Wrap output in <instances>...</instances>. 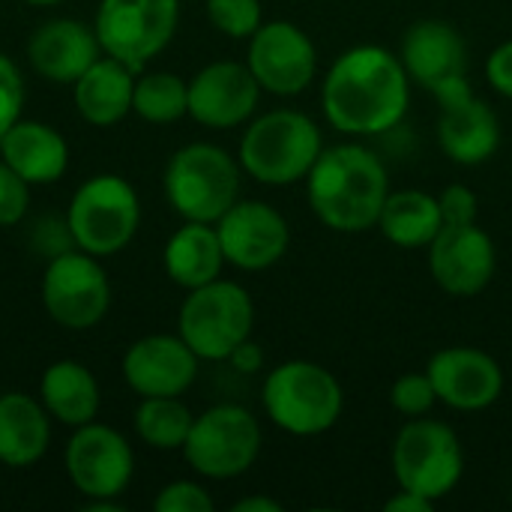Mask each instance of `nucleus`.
Masks as SVG:
<instances>
[{
  "mask_svg": "<svg viewBox=\"0 0 512 512\" xmlns=\"http://www.w3.org/2000/svg\"><path fill=\"white\" fill-rule=\"evenodd\" d=\"M30 204V183H24L3 159H0V228L21 222Z\"/></svg>",
  "mask_w": 512,
  "mask_h": 512,
  "instance_id": "72a5a7b5",
  "label": "nucleus"
},
{
  "mask_svg": "<svg viewBox=\"0 0 512 512\" xmlns=\"http://www.w3.org/2000/svg\"><path fill=\"white\" fill-rule=\"evenodd\" d=\"M264 411L288 435L312 438L336 426L345 393L336 375L309 360H288L264 381Z\"/></svg>",
  "mask_w": 512,
  "mask_h": 512,
  "instance_id": "20e7f679",
  "label": "nucleus"
},
{
  "mask_svg": "<svg viewBox=\"0 0 512 512\" xmlns=\"http://www.w3.org/2000/svg\"><path fill=\"white\" fill-rule=\"evenodd\" d=\"M234 512H282V504L279 501H273V498H243V501H237Z\"/></svg>",
  "mask_w": 512,
  "mask_h": 512,
  "instance_id": "58836bf2",
  "label": "nucleus"
},
{
  "mask_svg": "<svg viewBox=\"0 0 512 512\" xmlns=\"http://www.w3.org/2000/svg\"><path fill=\"white\" fill-rule=\"evenodd\" d=\"M438 141L444 153L459 165H480L495 156L501 144L498 114L480 102L471 90L441 102L438 117Z\"/></svg>",
  "mask_w": 512,
  "mask_h": 512,
  "instance_id": "412c9836",
  "label": "nucleus"
},
{
  "mask_svg": "<svg viewBox=\"0 0 512 512\" xmlns=\"http://www.w3.org/2000/svg\"><path fill=\"white\" fill-rule=\"evenodd\" d=\"M255 306L243 285L213 279L192 288L177 315V333L198 360H228L231 351L252 336Z\"/></svg>",
  "mask_w": 512,
  "mask_h": 512,
  "instance_id": "423d86ee",
  "label": "nucleus"
},
{
  "mask_svg": "<svg viewBox=\"0 0 512 512\" xmlns=\"http://www.w3.org/2000/svg\"><path fill=\"white\" fill-rule=\"evenodd\" d=\"M261 453V426L240 405H216L195 417L183 456L201 477L234 480L246 474Z\"/></svg>",
  "mask_w": 512,
  "mask_h": 512,
  "instance_id": "1a4fd4ad",
  "label": "nucleus"
},
{
  "mask_svg": "<svg viewBox=\"0 0 512 512\" xmlns=\"http://www.w3.org/2000/svg\"><path fill=\"white\" fill-rule=\"evenodd\" d=\"M222 264L225 252L210 222H186L165 243V273L186 291L219 279Z\"/></svg>",
  "mask_w": 512,
  "mask_h": 512,
  "instance_id": "a878e982",
  "label": "nucleus"
},
{
  "mask_svg": "<svg viewBox=\"0 0 512 512\" xmlns=\"http://www.w3.org/2000/svg\"><path fill=\"white\" fill-rule=\"evenodd\" d=\"M261 84L246 63L219 60L189 81V117L210 129H231L252 117Z\"/></svg>",
  "mask_w": 512,
  "mask_h": 512,
  "instance_id": "f3484780",
  "label": "nucleus"
},
{
  "mask_svg": "<svg viewBox=\"0 0 512 512\" xmlns=\"http://www.w3.org/2000/svg\"><path fill=\"white\" fill-rule=\"evenodd\" d=\"M432 504H435V501H429V498H423V495H417V492H408V489H402L396 498H390V501L384 504V510L387 512H429L432 510Z\"/></svg>",
  "mask_w": 512,
  "mask_h": 512,
  "instance_id": "4c0bfd02",
  "label": "nucleus"
},
{
  "mask_svg": "<svg viewBox=\"0 0 512 512\" xmlns=\"http://www.w3.org/2000/svg\"><path fill=\"white\" fill-rule=\"evenodd\" d=\"M198 375V354L183 342V336H144L129 345L123 357L126 384L144 396H183Z\"/></svg>",
  "mask_w": 512,
  "mask_h": 512,
  "instance_id": "6ab92c4d",
  "label": "nucleus"
},
{
  "mask_svg": "<svg viewBox=\"0 0 512 512\" xmlns=\"http://www.w3.org/2000/svg\"><path fill=\"white\" fill-rule=\"evenodd\" d=\"M165 195L186 222L216 225L240 198V165L216 144H186L165 165Z\"/></svg>",
  "mask_w": 512,
  "mask_h": 512,
  "instance_id": "39448f33",
  "label": "nucleus"
},
{
  "mask_svg": "<svg viewBox=\"0 0 512 512\" xmlns=\"http://www.w3.org/2000/svg\"><path fill=\"white\" fill-rule=\"evenodd\" d=\"M48 411L27 393L0 396V462L9 468L36 465L51 441Z\"/></svg>",
  "mask_w": 512,
  "mask_h": 512,
  "instance_id": "b1692460",
  "label": "nucleus"
},
{
  "mask_svg": "<svg viewBox=\"0 0 512 512\" xmlns=\"http://www.w3.org/2000/svg\"><path fill=\"white\" fill-rule=\"evenodd\" d=\"M135 69L117 57H99L75 81V108L93 126H114L132 111Z\"/></svg>",
  "mask_w": 512,
  "mask_h": 512,
  "instance_id": "5701e85b",
  "label": "nucleus"
},
{
  "mask_svg": "<svg viewBox=\"0 0 512 512\" xmlns=\"http://www.w3.org/2000/svg\"><path fill=\"white\" fill-rule=\"evenodd\" d=\"M246 66L258 78L261 90L276 96H297L315 81L318 54L312 39L297 24L270 21L249 36Z\"/></svg>",
  "mask_w": 512,
  "mask_h": 512,
  "instance_id": "4468645a",
  "label": "nucleus"
},
{
  "mask_svg": "<svg viewBox=\"0 0 512 512\" xmlns=\"http://www.w3.org/2000/svg\"><path fill=\"white\" fill-rule=\"evenodd\" d=\"M216 234L225 261L249 273L273 267L291 243L285 216L264 201H237L216 222Z\"/></svg>",
  "mask_w": 512,
  "mask_h": 512,
  "instance_id": "dca6fc26",
  "label": "nucleus"
},
{
  "mask_svg": "<svg viewBox=\"0 0 512 512\" xmlns=\"http://www.w3.org/2000/svg\"><path fill=\"white\" fill-rule=\"evenodd\" d=\"M132 111L147 123H174L189 114V84L174 72H147L135 78Z\"/></svg>",
  "mask_w": 512,
  "mask_h": 512,
  "instance_id": "c85d7f7f",
  "label": "nucleus"
},
{
  "mask_svg": "<svg viewBox=\"0 0 512 512\" xmlns=\"http://www.w3.org/2000/svg\"><path fill=\"white\" fill-rule=\"evenodd\" d=\"M486 75H489V84L501 96L512 99V39L492 51V57L486 63Z\"/></svg>",
  "mask_w": 512,
  "mask_h": 512,
  "instance_id": "c9c22d12",
  "label": "nucleus"
},
{
  "mask_svg": "<svg viewBox=\"0 0 512 512\" xmlns=\"http://www.w3.org/2000/svg\"><path fill=\"white\" fill-rule=\"evenodd\" d=\"M24 108V81L12 57L0 54V138L21 120Z\"/></svg>",
  "mask_w": 512,
  "mask_h": 512,
  "instance_id": "2f4dec72",
  "label": "nucleus"
},
{
  "mask_svg": "<svg viewBox=\"0 0 512 512\" xmlns=\"http://www.w3.org/2000/svg\"><path fill=\"white\" fill-rule=\"evenodd\" d=\"M156 512H213V498L207 495V489H201L198 483L189 480H177L168 483L156 501H153Z\"/></svg>",
  "mask_w": 512,
  "mask_h": 512,
  "instance_id": "473e14b6",
  "label": "nucleus"
},
{
  "mask_svg": "<svg viewBox=\"0 0 512 512\" xmlns=\"http://www.w3.org/2000/svg\"><path fill=\"white\" fill-rule=\"evenodd\" d=\"M438 204H441V219H444V225H471V222H477L480 204H477L474 189H468L465 183L447 186V189L438 195Z\"/></svg>",
  "mask_w": 512,
  "mask_h": 512,
  "instance_id": "f704fd0d",
  "label": "nucleus"
},
{
  "mask_svg": "<svg viewBox=\"0 0 512 512\" xmlns=\"http://www.w3.org/2000/svg\"><path fill=\"white\" fill-rule=\"evenodd\" d=\"M39 396L45 411L63 426L93 423L99 414V384L93 372L78 360H57L45 369L39 381Z\"/></svg>",
  "mask_w": 512,
  "mask_h": 512,
  "instance_id": "393cba45",
  "label": "nucleus"
},
{
  "mask_svg": "<svg viewBox=\"0 0 512 512\" xmlns=\"http://www.w3.org/2000/svg\"><path fill=\"white\" fill-rule=\"evenodd\" d=\"M207 18L231 39H249L261 27V0H207Z\"/></svg>",
  "mask_w": 512,
  "mask_h": 512,
  "instance_id": "c756f323",
  "label": "nucleus"
},
{
  "mask_svg": "<svg viewBox=\"0 0 512 512\" xmlns=\"http://www.w3.org/2000/svg\"><path fill=\"white\" fill-rule=\"evenodd\" d=\"M195 417L180 396H144L135 411V432L153 450H183Z\"/></svg>",
  "mask_w": 512,
  "mask_h": 512,
  "instance_id": "cd10ccee",
  "label": "nucleus"
},
{
  "mask_svg": "<svg viewBox=\"0 0 512 512\" xmlns=\"http://www.w3.org/2000/svg\"><path fill=\"white\" fill-rule=\"evenodd\" d=\"M390 402L405 417H426L438 402V393H435V384H432L429 372L402 375L390 390Z\"/></svg>",
  "mask_w": 512,
  "mask_h": 512,
  "instance_id": "7c9ffc66",
  "label": "nucleus"
},
{
  "mask_svg": "<svg viewBox=\"0 0 512 512\" xmlns=\"http://www.w3.org/2000/svg\"><path fill=\"white\" fill-rule=\"evenodd\" d=\"M402 66L411 81L438 96V102L468 93V48L447 21H417L402 39Z\"/></svg>",
  "mask_w": 512,
  "mask_h": 512,
  "instance_id": "ddd939ff",
  "label": "nucleus"
},
{
  "mask_svg": "<svg viewBox=\"0 0 512 512\" xmlns=\"http://www.w3.org/2000/svg\"><path fill=\"white\" fill-rule=\"evenodd\" d=\"M135 471L129 441L102 423H84L66 444V474L90 501H117Z\"/></svg>",
  "mask_w": 512,
  "mask_h": 512,
  "instance_id": "f8f14e48",
  "label": "nucleus"
},
{
  "mask_svg": "<svg viewBox=\"0 0 512 512\" xmlns=\"http://www.w3.org/2000/svg\"><path fill=\"white\" fill-rule=\"evenodd\" d=\"M441 204L435 195L420 192V189H402L390 192L384 201V210L378 216L381 234L402 246V249H423L435 240L441 231Z\"/></svg>",
  "mask_w": 512,
  "mask_h": 512,
  "instance_id": "bb28decb",
  "label": "nucleus"
},
{
  "mask_svg": "<svg viewBox=\"0 0 512 512\" xmlns=\"http://www.w3.org/2000/svg\"><path fill=\"white\" fill-rule=\"evenodd\" d=\"M177 21L180 0H102L93 30L102 54L141 72L174 39Z\"/></svg>",
  "mask_w": 512,
  "mask_h": 512,
  "instance_id": "9d476101",
  "label": "nucleus"
},
{
  "mask_svg": "<svg viewBox=\"0 0 512 512\" xmlns=\"http://www.w3.org/2000/svg\"><path fill=\"white\" fill-rule=\"evenodd\" d=\"M321 156V132L303 111L279 108L258 117L240 141V168L267 186L306 180Z\"/></svg>",
  "mask_w": 512,
  "mask_h": 512,
  "instance_id": "7ed1b4c3",
  "label": "nucleus"
},
{
  "mask_svg": "<svg viewBox=\"0 0 512 512\" xmlns=\"http://www.w3.org/2000/svg\"><path fill=\"white\" fill-rule=\"evenodd\" d=\"M42 306L66 330L96 327L111 306V285L96 255L78 246L54 255L42 276Z\"/></svg>",
  "mask_w": 512,
  "mask_h": 512,
  "instance_id": "9b49d317",
  "label": "nucleus"
},
{
  "mask_svg": "<svg viewBox=\"0 0 512 512\" xmlns=\"http://www.w3.org/2000/svg\"><path fill=\"white\" fill-rule=\"evenodd\" d=\"M228 363H231L237 372H243V375H255V372L264 366V348L255 345L252 339H246V342H240V345L231 351Z\"/></svg>",
  "mask_w": 512,
  "mask_h": 512,
  "instance_id": "e433bc0d",
  "label": "nucleus"
},
{
  "mask_svg": "<svg viewBox=\"0 0 512 512\" xmlns=\"http://www.w3.org/2000/svg\"><path fill=\"white\" fill-rule=\"evenodd\" d=\"M411 102V78L381 45H357L333 60L324 78V114L345 135L393 129Z\"/></svg>",
  "mask_w": 512,
  "mask_h": 512,
  "instance_id": "f257e3e1",
  "label": "nucleus"
},
{
  "mask_svg": "<svg viewBox=\"0 0 512 512\" xmlns=\"http://www.w3.org/2000/svg\"><path fill=\"white\" fill-rule=\"evenodd\" d=\"M429 249L432 279L453 297H477L495 276V243L477 225H441Z\"/></svg>",
  "mask_w": 512,
  "mask_h": 512,
  "instance_id": "2eb2a0df",
  "label": "nucleus"
},
{
  "mask_svg": "<svg viewBox=\"0 0 512 512\" xmlns=\"http://www.w3.org/2000/svg\"><path fill=\"white\" fill-rule=\"evenodd\" d=\"M27 3H33V6H54V3H63V0H27Z\"/></svg>",
  "mask_w": 512,
  "mask_h": 512,
  "instance_id": "ea45409f",
  "label": "nucleus"
},
{
  "mask_svg": "<svg viewBox=\"0 0 512 512\" xmlns=\"http://www.w3.org/2000/svg\"><path fill=\"white\" fill-rule=\"evenodd\" d=\"M393 474L399 489L429 501L450 495L465 474V453L447 423L411 417L393 441Z\"/></svg>",
  "mask_w": 512,
  "mask_h": 512,
  "instance_id": "6e6552de",
  "label": "nucleus"
},
{
  "mask_svg": "<svg viewBox=\"0 0 512 512\" xmlns=\"http://www.w3.org/2000/svg\"><path fill=\"white\" fill-rule=\"evenodd\" d=\"M426 372L435 384L438 402L456 411H483L504 393V372L498 360L480 348H444L429 360Z\"/></svg>",
  "mask_w": 512,
  "mask_h": 512,
  "instance_id": "a211bd4d",
  "label": "nucleus"
},
{
  "mask_svg": "<svg viewBox=\"0 0 512 512\" xmlns=\"http://www.w3.org/2000/svg\"><path fill=\"white\" fill-rule=\"evenodd\" d=\"M0 159L30 186L57 183L69 168V144L48 123L18 120L0 138Z\"/></svg>",
  "mask_w": 512,
  "mask_h": 512,
  "instance_id": "4be33fe9",
  "label": "nucleus"
},
{
  "mask_svg": "<svg viewBox=\"0 0 512 512\" xmlns=\"http://www.w3.org/2000/svg\"><path fill=\"white\" fill-rule=\"evenodd\" d=\"M27 57L42 78L54 84H75L102 57V45L93 27L75 18H54L36 27L27 42Z\"/></svg>",
  "mask_w": 512,
  "mask_h": 512,
  "instance_id": "aec40b11",
  "label": "nucleus"
},
{
  "mask_svg": "<svg viewBox=\"0 0 512 512\" xmlns=\"http://www.w3.org/2000/svg\"><path fill=\"white\" fill-rule=\"evenodd\" d=\"M66 225L78 249L105 258L132 243L141 225V201L129 180L96 174L72 195Z\"/></svg>",
  "mask_w": 512,
  "mask_h": 512,
  "instance_id": "0eeeda50",
  "label": "nucleus"
},
{
  "mask_svg": "<svg viewBox=\"0 0 512 512\" xmlns=\"http://www.w3.org/2000/svg\"><path fill=\"white\" fill-rule=\"evenodd\" d=\"M306 192L315 216L339 231L360 234L378 225L390 180L384 162L363 144H339L321 150L306 177Z\"/></svg>",
  "mask_w": 512,
  "mask_h": 512,
  "instance_id": "f03ea898",
  "label": "nucleus"
}]
</instances>
